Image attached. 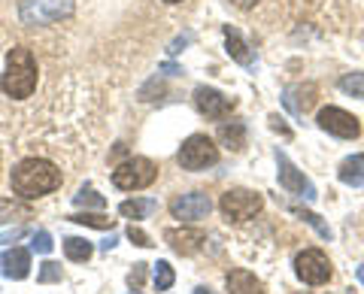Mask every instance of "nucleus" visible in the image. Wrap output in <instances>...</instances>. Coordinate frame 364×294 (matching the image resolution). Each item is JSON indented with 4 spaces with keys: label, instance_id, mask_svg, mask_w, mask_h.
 Masks as SVG:
<instances>
[{
    "label": "nucleus",
    "instance_id": "f257e3e1",
    "mask_svg": "<svg viewBox=\"0 0 364 294\" xmlns=\"http://www.w3.org/2000/svg\"><path fill=\"white\" fill-rule=\"evenodd\" d=\"M61 179H64L61 170L52 161H46V158H25V161H18L13 167L9 183H13V191L18 197L37 200L43 195H52L55 188H61Z\"/></svg>",
    "mask_w": 364,
    "mask_h": 294
},
{
    "label": "nucleus",
    "instance_id": "f03ea898",
    "mask_svg": "<svg viewBox=\"0 0 364 294\" xmlns=\"http://www.w3.org/2000/svg\"><path fill=\"white\" fill-rule=\"evenodd\" d=\"M0 88H4V94H9L13 100H25L37 92V61H33L31 49H25V46L9 49Z\"/></svg>",
    "mask_w": 364,
    "mask_h": 294
},
{
    "label": "nucleus",
    "instance_id": "7ed1b4c3",
    "mask_svg": "<svg viewBox=\"0 0 364 294\" xmlns=\"http://www.w3.org/2000/svg\"><path fill=\"white\" fill-rule=\"evenodd\" d=\"M73 0H21L18 6V18L21 25L40 28V25H55L61 18L73 16Z\"/></svg>",
    "mask_w": 364,
    "mask_h": 294
},
{
    "label": "nucleus",
    "instance_id": "20e7f679",
    "mask_svg": "<svg viewBox=\"0 0 364 294\" xmlns=\"http://www.w3.org/2000/svg\"><path fill=\"white\" fill-rule=\"evenodd\" d=\"M176 161L182 170H207V167H213L215 161H219V146H215L207 134H191V137L179 146V155Z\"/></svg>",
    "mask_w": 364,
    "mask_h": 294
},
{
    "label": "nucleus",
    "instance_id": "39448f33",
    "mask_svg": "<svg viewBox=\"0 0 364 294\" xmlns=\"http://www.w3.org/2000/svg\"><path fill=\"white\" fill-rule=\"evenodd\" d=\"M155 179H158V164L149 161V158H128V161L112 170V185L122 188V191L149 188Z\"/></svg>",
    "mask_w": 364,
    "mask_h": 294
},
{
    "label": "nucleus",
    "instance_id": "423d86ee",
    "mask_svg": "<svg viewBox=\"0 0 364 294\" xmlns=\"http://www.w3.org/2000/svg\"><path fill=\"white\" fill-rule=\"evenodd\" d=\"M264 200H261L258 191H249V188H231L225 191L222 200H219V209L228 222H246V219H255Z\"/></svg>",
    "mask_w": 364,
    "mask_h": 294
},
{
    "label": "nucleus",
    "instance_id": "0eeeda50",
    "mask_svg": "<svg viewBox=\"0 0 364 294\" xmlns=\"http://www.w3.org/2000/svg\"><path fill=\"white\" fill-rule=\"evenodd\" d=\"M294 273L306 285H325L331 279V261H328V255L322 249H304L294 258Z\"/></svg>",
    "mask_w": 364,
    "mask_h": 294
},
{
    "label": "nucleus",
    "instance_id": "6e6552de",
    "mask_svg": "<svg viewBox=\"0 0 364 294\" xmlns=\"http://www.w3.org/2000/svg\"><path fill=\"white\" fill-rule=\"evenodd\" d=\"M316 124H318V128H322L325 134H331V137H340V140H355L358 134H361L358 119L352 116V112L340 109V107H325V109L316 116Z\"/></svg>",
    "mask_w": 364,
    "mask_h": 294
},
{
    "label": "nucleus",
    "instance_id": "1a4fd4ad",
    "mask_svg": "<svg viewBox=\"0 0 364 294\" xmlns=\"http://www.w3.org/2000/svg\"><path fill=\"white\" fill-rule=\"evenodd\" d=\"M210 209H213V200L203 191H188V195H179L170 200V216L179 222H200L210 216Z\"/></svg>",
    "mask_w": 364,
    "mask_h": 294
},
{
    "label": "nucleus",
    "instance_id": "9d476101",
    "mask_svg": "<svg viewBox=\"0 0 364 294\" xmlns=\"http://www.w3.org/2000/svg\"><path fill=\"white\" fill-rule=\"evenodd\" d=\"M195 107H198L200 116H207V119H225V116H231L237 100L222 94V92H215V88H210V85H198L195 88Z\"/></svg>",
    "mask_w": 364,
    "mask_h": 294
},
{
    "label": "nucleus",
    "instance_id": "9b49d317",
    "mask_svg": "<svg viewBox=\"0 0 364 294\" xmlns=\"http://www.w3.org/2000/svg\"><path fill=\"white\" fill-rule=\"evenodd\" d=\"M277 167H279V185H282V188L291 191V195H301V197H306V200H316L313 183L289 161V155L279 152V149H277Z\"/></svg>",
    "mask_w": 364,
    "mask_h": 294
},
{
    "label": "nucleus",
    "instance_id": "f8f14e48",
    "mask_svg": "<svg viewBox=\"0 0 364 294\" xmlns=\"http://www.w3.org/2000/svg\"><path fill=\"white\" fill-rule=\"evenodd\" d=\"M164 243L173 249L176 255H195L200 252V246L207 243V234L198 231V228H167L164 231Z\"/></svg>",
    "mask_w": 364,
    "mask_h": 294
},
{
    "label": "nucleus",
    "instance_id": "ddd939ff",
    "mask_svg": "<svg viewBox=\"0 0 364 294\" xmlns=\"http://www.w3.org/2000/svg\"><path fill=\"white\" fill-rule=\"evenodd\" d=\"M318 100V88L313 82H298V85H289L286 92H282V104H286L294 116H304V112H310Z\"/></svg>",
    "mask_w": 364,
    "mask_h": 294
},
{
    "label": "nucleus",
    "instance_id": "4468645a",
    "mask_svg": "<svg viewBox=\"0 0 364 294\" xmlns=\"http://www.w3.org/2000/svg\"><path fill=\"white\" fill-rule=\"evenodd\" d=\"M4 273L9 279H16V282L28 279V273H31V252L28 249H18V246L9 249V252L4 255Z\"/></svg>",
    "mask_w": 364,
    "mask_h": 294
},
{
    "label": "nucleus",
    "instance_id": "2eb2a0df",
    "mask_svg": "<svg viewBox=\"0 0 364 294\" xmlns=\"http://www.w3.org/2000/svg\"><path fill=\"white\" fill-rule=\"evenodd\" d=\"M222 33H225V49H228V55L237 61V64H243V67H252V49L246 46V40L240 37V31L237 28H231V25H225L222 28Z\"/></svg>",
    "mask_w": 364,
    "mask_h": 294
},
{
    "label": "nucleus",
    "instance_id": "dca6fc26",
    "mask_svg": "<svg viewBox=\"0 0 364 294\" xmlns=\"http://www.w3.org/2000/svg\"><path fill=\"white\" fill-rule=\"evenodd\" d=\"M225 288H228V294H261V282H258L255 273L237 267L225 276Z\"/></svg>",
    "mask_w": 364,
    "mask_h": 294
},
{
    "label": "nucleus",
    "instance_id": "f3484780",
    "mask_svg": "<svg viewBox=\"0 0 364 294\" xmlns=\"http://www.w3.org/2000/svg\"><path fill=\"white\" fill-rule=\"evenodd\" d=\"M158 209V203L152 197H134V200H122L119 203V216L131 219V222H140V219H152Z\"/></svg>",
    "mask_w": 364,
    "mask_h": 294
},
{
    "label": "nucleus",
    "instance_id": "a211bd4d",
    "mask_svg": "<svg viewBox=\"0 0 364 294\" xmlns=\"http://www.w3.org/2000/svg\"><path fill=\"white\" fill-rule=\"evenodd\" d=\"M340 183L343 185H352V188H364V155H352L340 164Z\"/></svg>",
    "mask_w": 364,
    "mask_h": 294
},
{
    "label": "nucleus",
    "instance_id": "6ab92c4d",
    "mask_svg": "<svg viewBox=\"0 0 364 294\" xmlns=\"http://www.w3.org/2000/svg\"><path fill=\"white\" fill-rule=\"evenodd\" d=\"M219 140H222V146H228V149L240 152L243 146H246V124L243 121L222 124V128H219Z\"/></svg>",
    "mask_w": 364,
    "mask_h": 294
},
{
    "label": "nucleus",
    "instance_id": "aec40b11",
    "mask_svg": "<svg viewBox=\"0 0 364 294\" xmlns=\"http://www.w3.org/2000/svg\"><path fill=\"white\" fill-rule=\"evenodd\" d=\"M64 255L76 264H85L91 255H95V246H91L85 236H67L64 240Z\"/></svg>",
    "mask_w": 364,
    "mask_h": 294
},
{
    "label": "nucleus",
    "instance_id": "412c9836",
    "mask_svg": "<svg viewBox=\"0 0 364 294\" xmlns=\"http://www.w3.org/2000/svg\"><path fill=\"white\" fill-rule=\"evenodd\" d=\"M13 219H31V207L21 200H6L0 197V224H9Z\"/></svg>",
    "mask_w": 364,
    "mask_h": 294
},
{
    "label": "nucleus",
    "instance_id": "4be33fe9",
    "mask_svg": "<svg viewBox=\"0 0 364 294\" xmlns=\"http://www.w3.org/2000/svg\"><path fill=\"white\" fill-rule=\"evenodd\" d=\"M73 203H76L79 209H104V207H107V197H100L91 185H82V188H79L76 195H73Z\"/></svg>",
    "mask_w": 364,
    "mask_h": 294
},
{
    "label": "nucleus",
    "instance_id": "5701e85b",
    "mask_svg": "<svg viewBox=\"0 0 364 294\" xmlns=\"http://www.w3.org/2000/svg\"><path fill=\"white\" fill-rule=\"evenodd\" d=\"M76 224H85V228H97V231H112L116 228V219L109 216H95V212H76V216H67Z\"/></svg>",
    "mask_w": 364,
    "mask_h": 294
},
{
    "label": "nucleus",
    "instance_id": "b1692460",
    "mask_svg": "<svg viewBox=\"0 0 364 294\" xmlns=\"http://www.w3.org/2000/svg\"><path fill=\"white\" fill-rule=\"evenodd\" d=\"M337 85H340V92H343V94H349V97H361V100H364V73H361V70L346 73Z\"/></svg>",
    "mask_w": 364,
    "mask_h": 294
},
{
    "label": "nucleus",
    "instance_id": "393cba45",
    "mask_svg": "<svg viewBox=\"0 0 364 294\" xmlns=\"http://www.w3.org/2000/svg\"><path fill=\"white\" fill-rule=\"evenodd\" d=\"M173 282H176L173 267H170L167 261H158L155 264V288L158 291H170V288H173Z\"/></svg>",
    "mask_w": 364,
    "mask_h": 294
},
{
    "label": "nucleus",
    "instance_id": "a878e982",
    "mask_svg": "<svg viewBox=\"0 0 364 294\" xmlns=\"http://www.w3.org/2000/svg\"><path fill=\"white\" fill-rule=\"evenodd\" d=\"M291 212H294V216H301V219H304L306 224H313V228H316V234H318V236H325V240H331V228H328V224H325L322 219H318L316 212H310V209H301V207H294Z\"/></svg>",
    "mask_w": 364,
    "mask_h": 294
},
{
    "label": "nucleus",
    "instance_id": "bb28decb",
    "mask_svg": "<svg viewBox=\"0 0 364 294\" xmlns=\"http://www.w3.org/2000/svg\"><path fill=\"white\" fill-rule=\"evenodd\" d=\"M61 264L58 261H46L40 264V273H37V282L40 285H52V282H61Z\"/></svg>",
    "mask_w": 364,
    "mask_h": 294
},
{
    "label": "nucleus",
    "instance_id": "cd10ccee",
    "mask_svg": "<svg viewBox=\"0 0 364 294\" xmlns=\"http://www.w3.org/2000/svg\"><path fill=\"white\" fill-rule=\"evenodd\" d=\"M52 236H49V231H37L33 234V243H31V249L33 252H40V255H49L52 252Z\"/></svg>",
    "mask_w": 364,
    "mask_h": 294
},
{
    "label": "nucleus",
    "instance_id": "c85d7f7f",
    "mask_svg": "<svg viewBox=\"0 0 364 294\" xmlns=\"http://www.w3.org/2000/svg\"><path fill=\"white\" fill-rule=\"evenodd\" d=\"M128 240H131L134 246H140V249H149V246H152L149 234L140 231V228H136V224H131V228H128Z\"/></svg>",
    "mask_w": 364,
    "mask_h": 294
},
{
    "label": "nucleus",
    "instance_id": "c756f323",
    "mask_svg": "<svg viewBox=\"0 0 364 294\" xmlns=\"http://www.w3.org/2000/svg\"><path fill=\"white\" fill-rule=\"evenodd\" d=\"M143 282H146V264H134V270L128 273V285H131L134 291H140Z\"/></svg>",
    "mask_w": 364,
    "mask_h": 294
},
{
    "label": "nucleus",
    "instance_id": "7c9ffc66",
    "mask_svg": "<svg viewBox=\"0 0 364 294\" xmlns=\"http://www.w3.org/2000/svg\"><path fill=\"white\" fill-rule=\"evenodd\" d=\"M270 128H273V131H279L282 137H291V131L286 128V124H282V119H279V116H270Z\"/></svg>",
    "mask_w": 364,
    "mask_h": 294
},
{
    "label": "nucleus",
    "instance_id": "2f4dec72",
    "mask_svg": "<svg viewBox=\"0 0 364 294\" xmlns=\"http://www.w3.org/2000/svg\"><path fill=\"white\" fill-rule=\"evenodd\" d=\"M25 234L21 228H16V231H9V234H0V243H13V240H18V236Z\"/></svg>",
    "mask_w": 364,
    "mask_h": 294
},
{
    "label": "nucleus",
    "instance_id": "473e14b6",
    "mask_svg": "<svg viewBox=\"0 0 364 294\" xmlns=\"http://www.w3.org/2000/svg\"><path fill=\"white\" fill-rule=\"evenodd\" d=\"M158 70L167 73V76H179V73H182V67H176V64H161Z\"/></svg>",
    "mask_w": 364,
    "mask_h": 294
},
{
    "label": "nucleus",
    "instance_id": "72a5a7b5",
    "mask_svg": "<svg viewBox=\"0 0 364 294\" xmlns=\"http://www.w3.org/2000/svg\"><path fill=\"white\" fill-rule=\"evenodd\" d=\"M228 4H234L237 9H252V6L258 4V0H228Z\"/></svg>",
    "mask_w": 364,
    "mask_h": 294
},
{
    "label": "nucleus",
    "instance_id": "f704fd0d",
    "mask_svg": "<svg viewBox=\"0 0 364 294\" xmlns=\"http://www.w3.org/2000/svg\"><path fill=\"white\" fill-rule=\"evenodd\" d=\"M355 276L361 279V285H364V267H358V270H355Z\"/></svg>",
    "mask_w": 364,
    "mask_h": 294
},
{
    "label": "nucleus",
    "instance_id": "c9c22d12",
    "mask_svg": "<svg viewBox=\"0 0 364 294\" xmlns=\"http://www.w3.org/2000/svg\"><path fill=\"white\" fill-rule=\"evenodd\" d=\"M195 294H213L210 288H195Z\"/></svg>",
    "mask_w": 364,
    "mask_h": 294
},
{
    "label": "nucleus",
    "instance_id": "e433bc0d",
    "mask_svg": "<svg viewBox=\"0 0 364 294\" xmlns=\"http://www.w3.org/2000/svg\"><path fill=\"white\" fill-rule=\"evenodd\" d=\"M164 4H179V0H164Z\"/></svg>",
    "mask_w": 364,
    "mask_h": 294
},
{
    "label": "nucleus",
    "instance_id": "4c0bfd02",
    "mask_svg": "<svg viewBox=\"0 0 364 294\" xmlns=\"http://www.w3.org/2000/svg\"><path fill=\"white\" fill-rule=\"evenodd\" d=\"M0 270H4V258H0Z\"/></svg>",
    "mask_w": 364,
    "mask_h": 294
}]
</instances>
